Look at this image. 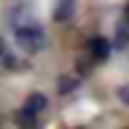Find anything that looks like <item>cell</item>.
Returning a JSON list of instances; mask_svg holds the SVG:
<instances>
[{"instance_id": "2", "label": "cell", "mask_w": 129, "mask_h": 129, "mask_svg": "<svg viewBox=\"0 0 129 129\" xmlns=\"http://www.w3.org/2000/svg\"><path fill=\"white\" fill-rule=\"evenodd\" d=\"M110 51H113V43L108 38H100V35H97V38H89V54L94 56V59L102 62V59L110 56Z\"/></svg>"}, {"instance_id": "6", "label": "cell", "mask_w": 129, "mask_h": 129, "mask_svg": "<svg viewBox=\"0 0 129 129\" xmlns=\"http://www.w3.org/2000/svg\"><path fill=\"white\" fill-rule=\"evenodd\" d=\"M121 100L129 105V86H124V89H121Z\"/></svg>"}, {"instance_id": "7", "label": "cell", "mask_w": 129, "mask_h": 129, "mask_svg": "<svg viewBox=\"0 0 129 129\" xmlns=\"http://www.w3.org/2000/svg\"><path fill=\"white\" fill-rule=\"evenodd\" d=\"M126 22H129V11H126Z\"/></svg>"}, {"instance_id": "4", "label": "cell", "mask_w": 129, "mask_h": 129, "mask_svg": "<svg viewBox=\"0 0 129 129\" xmlns=\"http://www.w3.org/2000/svg\"><path fill=\"white\" fill-rule=\"evenodd\" d=\"M75 11V0H56V8H54V22H67Z\"/></svg>"}, {"instance_id": "3", "label": "cell", "mask_w": 129, "mask_h": 129, "mask_svg": "<svg viewBox=\"0 0 129 129\" xmlns=\"http://www.w3.org/2000/svg\"><path fill=\"white\" fill-rule=\"evenodd\" d=\"M48 108V100L43 94H30L27 100H24V105H22V110H27L30 116H35V118H40V113Z\"/></svg>"}, {"instance_id": "5", "label": "cell", "mask_w": 129, "mask_h": 129, "mask_svg": "<svg viewBox=\"0 0 129 129\" xmlns=\"http://www.w3.org/2000/svg\"><path fill=\"white\" fill-rule=\"evenodd\" d=\"M75 86H78V81H75V78H67V75L59 78V94H67V91H73Z\"/></svg>"}, {"instance_id": "1", "label": "cell", "mask_w": 129, "mask_h": 129, "mask_svg": "<svg viewBox=\"0 0 129 129\" xmlns=\"http://www.w3.org/2000/svg\"><path fill=\"white\" fill-rule=\"evenodd\" d=\"M16 43H19V48L27 51V54H40V51L48 46V38H46V32L40 30V27L27 24V27H19V30H16Z\"/></svg>"}]
</instances>
